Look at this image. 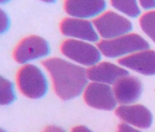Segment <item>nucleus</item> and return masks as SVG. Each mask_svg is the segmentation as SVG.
Returning <instances> with one entry per match:
<instances>
[{"instance_id":"f257e3e1","label":"nucleus","mask_w":155,"mask_h":132,"mask_svg":"<svg viewBox=\"0 0 155 132\" xmlns=\"http://www.w3.org/2000/svg\"><path fill=\"white\" fill-rule=\"evenodd\" d=\"M42 64L50 76L55 93L63 100L79 96L87 85V72L82 66L59 58L47 59Z\"/></svg>"},{"instance_id":"f03ea898","label":"nucleus","mask_w":155,"mask_h":132,"mask_svg":"<svg viewBox=\"0 0 155 132\" xmlns=\"http://www.w3.org/2000/svg\"><path fill=\"white\" fill-rule=\"evenodd\" d=\"M97 46L101 53L108 58H122L150 48L149 43L142 36L131 32L113 39H102Z\"/></svg>"},{"instance_id":"7ed1b4c3","label":"nucleus","mask_w":155,"mask_h":132,"mask_svg":"<svg viewBox=\"0 0 155 132\" xmlns=\"http://www.w3.org/2000/svg\"><path fill=\"white\" fill-rule=\"evenodd\" d=\"M16 82L20 91L27 97L41 98L47 92V78L36 65L24 64L17 73Z\"/></svg>"},{"instance_id":"20e7f679","label":"nucleus","mask_w":155,"mask_h":132,"mask_svg":"<svg viewBox=\"0 0 155 132\" xmlns=\"http://www.w3.org/2000/svg\"><path fill=\"white\" fill-rule=\"evenodd\" d=\"M93 22L102 39H113L127 34L133 28L128 18L115 10H105Z\"/></svg>"},{"instance_id":"39448f33","label":"nucleus","mask_w":155,"mask_h":132,"mask_svg":"<svg viewBox=\"0 0 155 132\" xmlns=\"http://www.w3.org/2000/svg\"><path fill=\"white\" fill-rule=\"evenodd\" d=\"M60 49L67 58L81 66L90 67L101 59L99 48L90 42L67 38L62 42Z\"/></svg>"},{"instance_id":"423d86ee","label":"nucleus","mask_w":155,"mask_h":132,"mask_svg":"<svg viewBox=\"0 0 155 132\" xmlns=\"http://www.w3.org/2000/svg\"><path fill=\"white\" fill-rule=\"evenodd\" d=\"M50 51L48 42L38 35H30L23 38L13 51V58L19 64L28 62L47 56Z\"/></svg>"},{"instance_id":"0eeeda50","label":"nucleus","mask_w":155,"mask_h":132,"mask_svg":"<svg viewBox=\"0 0 155 132\" xmlns=\"http://www.w3.org/2000/svg\"><path fill=\"white\" fill-rule=\"evenodd\" d=\"M59 29L68 39L96 42L99 36L92 20L67 16L61 20Z\"/></svg>"},{"instance_id":"6e6552de","label":"nucleus","mask_w":155,"mask_h":132,"mask_svg":"<svg viewBox=\"0 0 155 132\" xmlns=\"http://www.w3.org/2000/svg\"><path fill=\"white\" fill-rule=\"evenodd\" d=\"M84 98L89 106L97 109L111 110L116 105L113 88L102 83L91 82L88 84L84 90Z\"/></svg>"},{"instance_id":"1a4fd4ad","label":"nucleus","mask_w":155,"mask_h":132,"mask_svg":"<svg viewBox=\"0 0 155 132\" xmlns=\"http://www.w3.org/2000/svg\"><path fill=\"white\" fill-rule=\"evenodd\" d=\"M105 0H64V9L68 16L93 20L105 10Z\"/></svg>"},{"instance_id":"9d476101","label":"nucleus","mask_w":155,"mask_h":132,"mask_svg":"<svg viewBox=\"0 0 155 132\" xmlns=\"http://www.w3.org/2000/svg\"><path fill=\"white\" fill-rule=\"evenodd\" d=\"M87 76L91 82L114 85L119 79L129 74L124 68L110 62H101L87 70Z\"/></svg>"},{"instance_id":"9b49d317","label":"nucleus","mask_w":155,"mask_h":132,"mask_svg":"<svg viewBox=\"0 0 155 132\" xmlns=\"http://www.w3.org/2000/svg\"><path fill=\"white\" fill-rule=\"evenodd\" d=\"M119 64L143 75L155 74V51H139L118 60Z\"/></svg>"},{"instance_id":"f8f14e48","label":"nucleus","mask_w":155,"mask_h":132,"mask_svg":"<svg viewBox=\"0 0 155 132\" xmlns=\"http://www.w3.org/2000/svg\"><path fill=\"white\" fill-rule=\"evenodd\" d=\"M113 90L116 100L120 104H128L139 99L143 87L137 77L128 74L119 79L113 85Z\"/></svg>"},{"instance_id":"ddd939ff","label":"nucleus","mask_w":155,"mask_h":132,"mask_svg":"<svg viewBox=\"0 0 155 132\" xmlns=\"http://www.w3.org/2000/svg\"><path fill=\"white\" fill-rule=\"evenodd\" d=\"M116 114L122 120L141 128H149L153 122L151 113L142 105L120 106Z\"/></svg>"},{"instance_id":"4468645a","label":"nucleus","mask_w":155,"mask_h":132,"mask_svg":"<svg viewBox=\"0 0 155 132\" xmlns=\"http://www.w3.org/2000/svg\"><path fill=\"white\" fill-rule=\"evenodd\" d=\"M110 1L115 11L128 18H135L140 15L138 0H110Z\"/></svg>"},{"instance_id":"2eb2a0df","label":"nucleus","mask_w":155,"mask_h":132,"mask_svg":"<svg viewBox=\"0 0 155 132\" xmlns=\"http://www.w3.org/2000/svg\"><path fill=\"white\" fill-rule=\"evenodd\" d=\"M139 24L143 32L155 43V10H150L142 14Z\"/></svg>"},{"instance_id":"dca6fc26","label":"nucleus","mask_w":155,"mask_h":132,"mask_svg":"<svg viewBox=\"0 0 155 132\" xmlns=\"http://www.w3.org/2000/svg\"><path fill=\"white\" fill-rule=\"evenodd\" d=\"M0 88L1 104L2 105H7L12 102L15 99V93L12 82L1 76L0 79Z\"/></svg>"},{"instance_id":"f3484780","label":"nucleus","mask_w":155,"mask_h":132,"mask_svg":"<svg viewBox=\"0 0 155 132\" xmlns=\"http://www.w3.org/2000/svg\"><path fill=\"white\" fill-rule=\"evenodd\" d=\"M11 24V21L8 14L4 11L1 10L0 12V33L4 34L6 33L10 28Z\"/></svg>"},{"instance_id":"a211bd4d","label":"nucleus","mask_w":155,"mask_h":132,"mask_svg":"<svg viewBox=\"0 0 155 132\" xmlns=\"http://www.w3.org/2000/svg\"><path fill=\"white\" fill-rule=\"evenodd\" d=\"M140 6L144 10H150L155 8V0H138Z\"/></svg>"},{"instance_id":"6ab92c4d","label":"nucleus","mask_w":155,"mask_h":132,"mask_svg":"<svg viewBox=\"0 0 155 132\" xmlns=\"http://www.w3.org/2000/svg\"><path fill=\"white\" fill-rule=\"evenodd\" d=\"M117 132H141L126 124H120L118 126Z\"/></svg>"},{"instance_id":"aec40b11","label":"nucleus","mask_w":155,"mask_h":132,"mask_svg":"<svg viewBox=\"0 0 155 132\" xmlns=\"http://www.w3.org/2000/svg\"><path fill=\"white\" fill-rule=\"evenodd\" d=\"M44 132H65V131L64 129H62L59 127L55 126V125H51L46 127Z\"/></svg>"},{"instance_id":"412c9836","label":"nucleus","mask_w":155,"mask_h":132,"mask_svg":"<svg viewBox=\"0 0 155 132\" xmlns=\"http://www.w3.org/2000/svg\"><path fill=\"white\" fill-rule=\"evenodd\" d=\"M71 132H93L85 126H78L74 127Z\"/></svg>"},{"instance_id":"4be33fe9","label":"nucleus","mask_w":155,"mask_h":132,"mask_svg":"<svg viewBox=\"0 0 155 132\" xmlns=\"http://www.w3.org/2000/svg\"><path fill=\"white\" fill-rule=\"evenodd\" d=\"M42 2H46V3H53L56 0H41Z\"/></svg>"},{"instance_id":"5701e85b","label":"nucleus","mask_w":155,"mask_h":132,"mask_svg":"<svg viewBox=\"0 0 155 132\" xmlns=\"http://www.w3.org/2000/svg\"><path fill=\"white\" fill-rule=\"evenodd\" d=\"M0 1H1V4H5V3L8 2L10 0H0Z\"/></svg>"}]
</instances>
